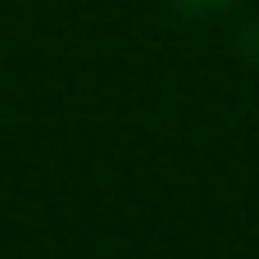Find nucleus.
Masks as SVG:
<instances>
[{
  "mask_svg": "<svg viewBox=\"0 0 259 259\" xmlns=\"http://www.w3.org/2000/svg\"><path fill=\"white\" fill-rule=\"evenodd\" d=\"M182 9H196V14H205V9H223V5H232V0H178Z\"/></svg>",
  "mask_w": 259,
  "mask_h": 259,
  "instance_id": "f257e3e1",
  "label": "nucleus"
}]
</instances>
